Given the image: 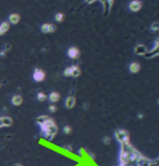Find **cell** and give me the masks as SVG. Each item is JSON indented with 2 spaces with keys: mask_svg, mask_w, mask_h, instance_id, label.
Masks as SVG:
<instances>
[{
  "mask_svg": "<svg viewBox=\"0 0 159 166\" xmlns=\"http://www.w3.org/2000/svg\"><path fill=\"white\" fill-rule=\"evenodd\" d=\"M40 127H42V131H43L44 136L45 137H47L49 140L52 139V138L55 137V135L58 133V127H57V125H56V123L54 122L52 118H49V119H48L45 124H43Z\"/></svg>",
  "mask_w": 159,
  "mask_h": 166,
  "instance_id": "6da1fadb",
  "label": "cell"
},
{
  "mask_svg": "<svg viewBox=\"0 0 159 166\" xmlns=\"http://www.w3.org/2000/svg\"><path fill=\"white\" fill-rule=\"evenodd\" d=\"M115 137L117 141L120 142V143H124V142L130 141L129 133L126 130H124V129H117L115 131Z\"/></svg>",
  "mask_w": 159,
  "mask_h": 166,
  "instance_id": "7a4b0ae2",
  "label": "cell"
},
{
  "mask_svg": "<svg viewBox=\"0 0 159 166\" xmlns=\"http://www.w3.org/2000/svg\"><path fill=\"white\" fill-rule=\"evenodd\" d=\"M33 78L35 81H43L45 79V72L39 70V69L35 70L33 74Z\"/></svg>",
  "mask_w": 159,
  "mask_h": 166,
  "instance_id": "3957f363",
  "label": "cell"
},
{
  "mask_svg": "<svg viewBox=\"0 0 159 166\" xmlns=\"http://www.w3.org/2000/svg\"><path fill=\"white\" fill-rule=\"evenodd\" d=\"M68 55L73 60L77 59L80 57V50L77 48H75V47H72V48H70L68 50Z\"/></svg>",
  "mask_w": 159,
  "mask_h": 166,
  "instance_id": "277c9868",
  "label": "cell"
},
{
  "mask_svg": "<svg viewBox=\"0 0 159 166\" xmlns=\"http://www.w3.org/2000/svg\"><path fill=\"white\" fill-rule=\"evenodd\" d=\"M40 29H42V32L43 33H47V34H49V33L55 32L56 26L55 25H52V24H43L42 27H40Z\"/></svg>",
  "mask_w": 159,
  "mask_h": 166,
  "instance_id": "5b68a950",
  "label": "cell"
},
{
  "mask_svg": "<svg viewBox=\"0 0 159 166\" xmlns=\"http://www.w3.org/2000/svg\"><path fill=\"white\" fill-rule=\"evenodd\" d=\"M134 52L138 55H144L145 53H147V49L144 45H137L135 49H134Z\"/></svg>",
  "mask_w": 159,
  "mask_h": 166,
  "instance_id": "8992f818",
  "label": "cell"
},
{
  "mask_svg": "<svg viewBox=\"0 0 159 166\" xmlns=\"http://www.w3.org/2000/svg\"><path fill=\"white\" fill-rule=\"evenodd\" d=\"M142 8V3L138 0H134L130 3V10L131 11H138Z\"/></svg>",
  "mask_w": 159,
  "mask_h": 166,
  "instance_id": "52a82bcc",
  "label": "cell"
},
{
  "mask_svg": "<svg viewBox=\"0 0 159 166\" xmlns=\"http://www.w3.org/2000/svg\"><path fill=\"white\" fill-rule=\"evenodd\" d=\"M75 105V98L73 96H70L66 98V109H72V107Z\"/></svg>",
  "mask_w": 159,
  "mask_h": 166,
  "instance_id": "ba28073f",
  "label": "cell"
},
{
  "mask_svg": "<svg viewBox=\"0 0 159 166\" xmlns=\"http://www.w3.org/2000/svg\"><path fill=\"white\" fill-rule=\"evenodd\" d=\"M70 71H71V76L72 77H78L81 75V69L74 65V66H70Z\"/></svg>",
  "mask_w": 159,
  "mask_h": 166,
  "instance_id": "9c48e42d",
  "label": "cell"
},
{
  "mask_svg": "<svg viewBox=\"0 0 159 166\" xmlns=\"http://www.w3.org/2000/svg\"><path fill=\"white\" fill-rule=\"evenodd\" d=\"M10 27V23L9 22H3L2 24H0V35H5L8 29Z\"/></svg>",
  "mask_w": 159,
  "mask_h": 166,
  "instance_id": "30bf717a",
  "label": "cell"
},
{
  "mask_svg": "<svg viewBox=\"0 0 159 166\" xmlns=\"http://www.w3.org/2000/svg\"><path fill=\"white\" fill-rule=\"evenodd\" d=\"M11 102H12V104H13V105H21V104H22V102H23L22 97L19 96V95H15V96L12 97Z\"/></svg>",
  "mask_w": 159,
  "mask_h": 166,
  "instance_id": "8fae6325",
  "label": "cell"
},
{
  "mask_svg": "<svg viewBox=\"0 0 159 166\" xmlns=\"http://www.w3.org/2000/svg\"><path fill=\"white\" fill-rule=\"evenodd\" d=\"M9 21H10L11 24H17V23L20 22V15L17 14V13H13V14L9 16Z\"/></svg>",
  "mask_w": 159,
  "mask_h": 166,
  "instance_id": "7c38bea8",
  "label": "cell"
},
{
  "mask_svg": "<svg viewBox=\"0 0 159 166\" xmlns=\"http://www.w3.org/2000/svg\"><path fill=\"white\" fill-rule=\"evenodd\" d=\"M112 1L113 0H105L104 2V5H105V14H108L110 11V8H111V5H112Z\"/></svg>",
  "mask_w": 159,
  "mask_h": 166,
  "instance_id": "4fadbf2b",
  "label": "cell"
},
{
  "mask_svg": "<svg viewBox=\"0 0 159 166\" xmlns=\"http://www.w3.org/2000/svg\"><path fill=\"white\" fill-rule=\"evenodd\" d=\"M1 122H2V126L3 127H9L12 125V119L8 116H5V117H1Z\"/></svg>",
  "mask_w": 159,
  "mask_h": 166,
  "instance_id": "5bb4252c",
  "label": "cell"
},
{
  "mask_svg": "<svg viewBox=\"0 0 159 166\" xmlns=\"http://www.w3.org/2000/svg\"><path fill=\"white\" fill-rule=\"evenodd\" d=\"M140 69H141V66L137 62H133L130 64V72L131 73H137L140 71Z\"/></svg>",
  "mask_w": 159,
  "mask_h": 166,
  "instance_id": "9a60e30c",
  "label": "cell"
},
{
  "mask_svg": "<svg viewBox=\"0 0 159 166\" xmlns=\"http://www.w3.org/2000/svg\"><path fill=\"white\" fill-rule=\"evenodd\" d=\"M48 98H49L50 102H58L60 99V95L58 92H51Z\"/></svg>",
  "mask_w": 159,
  "mask_h": 166,
  "instance_id": "2e32d148",
  "label": "cell"
},
{
  "mask_svg": "<svg viewBox=\"0 0 159 166\" xmlns=\"http://www.w3.org/2000/svg\"><path fill=\"white\" fill-rule=\"evenodd\" d=\"M49 116H46V115H40V116H38L37 117V119H36V122H37V124H38L39 126H42L43 124H45L48 119H49Z\"/></svg>",
  "mask_w": 159,
  "mask_h": 166,
  "instance_id": "e0dca14e",
  "label": "cell"
},
{
  "mask_svg": "<svg viewBox=\"0 0 159 166\" xmlns=\"http://www.w3.org/2000/svg\"><path fill=\"white\" fill-rule=\"evenodd\" d=\"M46 99H47V96L45 95L44 92H39L38 95H37V100H38V101L43 102V101H45Z\"/></svg>",
  "mask_w": 159,
  "mask_h": 166,
  "instance_id": "ac0fdd59",
  "label": "cell"
},
{
  "mask_svg": "<svg viewBox=\"0 0 159 166\" xmlns=\"http://www.w3.org/2000/svg\"><path fill=\"white\" fill-rule=\"evenodd\" d=\"M55 19L57 22H62L63 21V19H64V15H63L62 13H57L55 15Z\"/></svg>",
  "mask_w": 159,
  "mask_h": 166,
  "instance_id": "d6986e66",
  "label": "cell"
},
{
  "mask_svg": "<svg viewBox=\"0 0 159 166\" xmlns=\"http://www.w3.org/2000/svg\"><path fill=\"white\" fill-rule=\"evenodd\" d=\"M150 29H152L153 32H157V31L159 29V24L157 23V22H155L153 25L150 26Z\"/></svg>",
  "mask_w": 159,
  "mask_h": 166,
  "instance_id": "ffe728a7",
  "label": "cell"
},
{
  "mask_svg": "<svg viewBox=\"0 0 159 166\" xmlns=\"http://www.w3.org/2000/svg\"><path fill=\"white\" fill-rule=\"evenodd\" d=\"M63 131H64V134H70V133L72 131V128L70 127V126H64Z\"/></svg>",
  "mask_w": 159,
  "mask_h": 166,
  "instance_id": "44dd1931",
  "label": "cell"
},
{
  "mask_svg": "<svg viewBox=\"0 0 159 166\" xmlns=\"http://www.w3.org/2000/svg\"><path fill=\"white\" fill-rule=\"evenodd\" d=\"M49 111L50 112H56V111H57V107H56V105H50Z\"/></svg>",
  "mask_w": 159,
  "mask_h": 166,
  "instance_id": "7402d4cb",
  "label": "cell"
},
{
  "mask_svg": "<svg viewBox=\"0 0 159 166\" xmlns=\"http://www.w3.org/2000/svg\"><path fill=\"white\" fill-rule=\"evenodd\" d=\"M104 143H110V138L109 137H105L104 138Z\"/></svg>",
  "mask_w": 159,
  "mask_h": 166,
  "instance_id": "603a6c76",
  "label": "cell"
},
{
  "mask_svg": "<svg viewBox=\"0 0 159 166\" xmlns=\"http://www.w3.org/2000/svg\"><path fill=\"white\" fill-rule=\"evenodd\" d=\"M85 1H86L87 3H93V2H95L96 0H85Z\"/></svg>",
  "mask_w": 159,
  "mask_h": 166,
  "instance_id": "cb8c5ba5",
  "label": "cell"
},
{
  "mask_svg": "<svg viewBox=\"0 0 159 166\" xmlns=\"http://www.w3.org/2000/svg\"><path fill=\"white\" fill-rule=\"evenodd\" d=\"M1 127H3V126H2V122H1V117H0V128Z\"/></svg>",
  "mask_w": 159,
  "mask_h": 166,
  "instance_id": "d4e9b609",
  "label": "cell"
},
{
  "mask_svg": "<svg viewBox=\"0 0 159 166\" xmlns=\"http://www.w3.org/2000/svg\"><path fill=\"white\" fill-rule=\"evenodd\" d=\"M14 166H23V165H22V164H15Z\"/></svg>",
  "mask_w": 159,
  "mask_h": 166,
  "instance_id": "484cf974",
  "label": "cell"
},
{
  "mask_svg": "<svg viewBox=\"0 0 159 166\" xmlns=\"http://www.w3.org/2000/svg\"><path fill=\"white\" fill-rule=\"evenodd\" d=\"M0 86H1V85H0Z\"/></svg>",
  "mask_w": 159,
  "mask_h": 166,
  "instance_id": "4316f807",
  "label": "cell"
}]
</instances>
